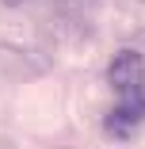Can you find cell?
<instances>
[{"instance_id": "1", "label": "cell", "mask_w": 145, "mask_h": 149, "mask_svg": "<svg viewBox=\"0 0 145 149\" xmlns=\"http://www.w3.org/2000/svg\"><path fill=\"white\" fill-rule=\"evenodd\" d=\"M145 118V80L122 92V103L107 115V134L111 138H130V130Z\"/></svg>"}, {"instance_id": "3", "label": "cell", "mask_w": 145, "mask_h": 149, "mask_svg": "<svg viewBox=\"0 0 145 149\" xmlns=\"http://www.w3.org/2000/svg\"><path fill=\"white\" fill-rule=\"evenodd\" d=\"M4 4H23V0H4Z\"/></svg>"}, {"instance_id": "2", "label": "cell", "mask_w": 145, "mask_h": 149, "mask_svg": "<svg viewBox=\"0 0 145 149\" xmlns=\"http://www.w3.org/2000/svg\"><path fill=\"white\" fill-rule=\"evenodd\" d=\"M107 80H111V88H114V92H126V88H134L137 80H145V61H141V54L122 50V54L111 61Z\"/></svg>"}]
</instances>
